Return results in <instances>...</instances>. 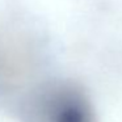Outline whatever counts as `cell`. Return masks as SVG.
Wrapping results in <instances>:
<instances>
[{"instance_id": "1", "label": "cell", "mask_w": 122, "mask_h": 122, "mask_svg": "<svg viewBox=\"0 0 122 122\" xmlns=\"http://www.w3.org/2000/svg\"><path fill=\"white\" fill-rule=\"evenodd\" d=\"M22 122H96L95 109L81 87L67 80H49L19 96Z\"/></svg>"}, {"instance_id": "2", "label": "cell", "mask_w": 122, "mask_h": 122, "mask_svg": "<svg viewBox=\"0 0 122 122\" xmlns=\"http://www.w3.org/2000/svg\"><path fill=\"white\" fill-rule=\"evenodd\" d=\"M21 38H0V92L5 95H15L28 87L34 72L33 47Z\"/></svg>"}]
</instances>
